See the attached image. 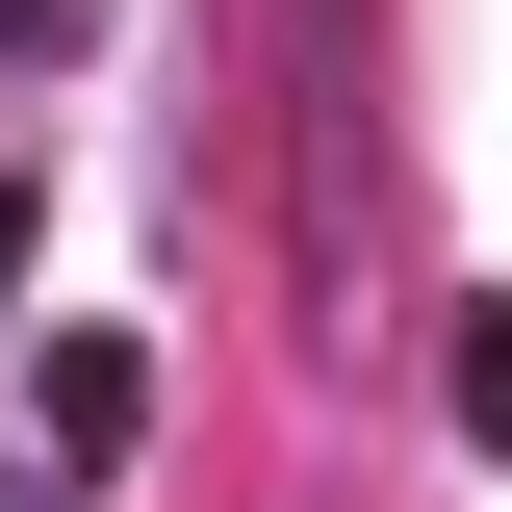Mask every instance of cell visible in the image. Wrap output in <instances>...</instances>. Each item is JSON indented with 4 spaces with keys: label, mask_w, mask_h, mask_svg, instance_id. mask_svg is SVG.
Segmentation results:
<instances>
[{
    "label": "cell",
    "mask_w": 512,
    "mask_h": 512,
    "mask_svg": "<svg viewBox=\"0 0 512 512\" xmlns=\"http://www.w3.org/2000/svg\"><path fill=\"white\" fill-rule=\"evenodd\" d=\"M436 384H461V436H487V461H512V333H487V308H461V333H436Z\"/></svg>",
    "instance_id": "obj_2"
},
{
    "label": "cell",
    "mask_w": 512,
    "mask_h": 512,
    "mask_svg": "<svg viewBox=\"0 0 512 512\" xmlns=\"http://www.w3.org/2000/svg\"><path fill=\"white\" fill-rule=\"evenodd\" d=\"M77 26H103V0H0V52H77Z\"/></svg>",
    "instance_id": "obj_3"
},
{
    "label": "cell",
    "mask_w": 512,
    "mask_h": 512,
    "mask_svg": "<svg viewBox=\"0 0 512 512\" xmlns=\"http://www.w3.org/2000/svg\"><path fill=\"white\" fill-rule=\"evenodd\" d=\"M26 410H52V461H128V436H154V359H128V333H52Z\"/></svg>",
    "instance_id": "obj_1"
},
{
    "label": "cell",
    "mask_w": 512,
    "mask_h": 512,
    "mask_svg": "<svg viewBox=\"0 0 512 512\" xmlns=\"http://www.w3.org/2000/svg\"><path fill=\"white\" fill-rule=\"evenodd\" d=\"M0 282H26V154H0Z\"/></svg>",
    "instance_id": "obj_4"
}]
</instances>
